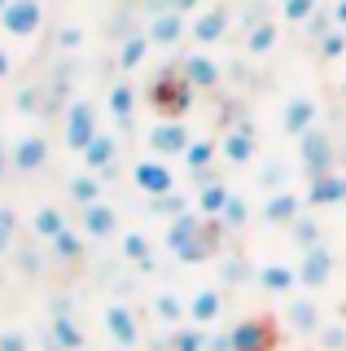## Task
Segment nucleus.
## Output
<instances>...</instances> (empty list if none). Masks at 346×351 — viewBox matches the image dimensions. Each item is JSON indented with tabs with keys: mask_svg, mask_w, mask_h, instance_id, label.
Wrapping results in <instances>:
<instances>
[{
	"mask_svg": "<svg viewBox=\"0 0 346 351\" xmlns=\"http://www.w3.org/2000/svg\"><path fill=\"white\" fill-rule=\"evenodd\" d=\"M171 250H176L180 259H189V263H198V259H207L211 250H215V233L207 224H198V215H185L180 224H171Z\"/></svg>",
	"mask_w": 346,
	"mask_h": 351,
	"instance_id": "nucleus-1",
	"label": "nucleus"
},
{
	"mask_svg": "<svg viewBox=\"0 0 346 351\" xmlns=\"http://www.w3.org/2000/svg\"><path fill=\"white\" fill-rule=\"evenodd\" d=\"M280 329L272 316H245L241 325H232V351H276Z\"/></svg>",
	"mask_w": 346,
	"mask_h": 351,
	"instance_id": "nucleus-2",
	"label": "nucleus"
},
{
	"mask_svg": "<svg viewBox=\"0 0 346 351\" xmlns=\"http://www.w3.org/2000/svg\"><path fill=\"white\" fill-rule=\"evenodd\" d=\"M105 334H110L118 347H127V351H132V347L140 343V325H136V312H132L127 303H110V307H105Z\"/></svg>",
	"mask_w": 346,
	"mask_h": 351,
	"instance_id": "nucleus-3",
	"label": "nucleus"
},
{
	"mask_svg": "<svg viewBox=\"0 0 346 351\" xmlns=\"http://www.w3.org/2000/svg\"><path fill=\"white\" fill-rule=\"evenodd\" d=\"M258 290H267V294H285V299H294V294L302 290L298 268H285V263H267V268H258Z\"/></svg>",
	"mask_w": 346,
	"mask_h": 351,
	"instance_id": "nucleus-4",
	"label": "nucleus"
},
{
	"mask_svg": "<svg viewBox=\"0 0 346 351\" xmlns=\"http://www.w3.org/2000/svg\"><path fill=\"white\" fill-rule=\"evenodd\" d=\"M333 277V259H329V250H320V246H311L307 255H302V268H298V281H302V290H320L324 281Z\"/></svg>",
	"mask_w": 346,
	"mask_h": 351,
	"instance_id": "nucleus-5",
	"label": "nucleus"
},
{
	"mask_svg": "<svg viewBox=\"0 0 346 351\" xmlns=\"http://www.w3.org/2000/svg\"><path fill=\"white\" fill-rule=\"evenodd\" d=\"M219 312H224V294L215 290V285H202V290L193 294V303H189V321L207 329V325L219 321Z\"/></svg>",
	"mask_w": 346,
	"mask_h": 351,
	"instance_id": "nucleus-6",
	"label": "nucleus"
},
{
	"mask_svg": "<svg viewBox=\"0 0 346 351\" xmlns=\"http://www.w3.org/2000/svg\"><path fill=\"white\" fill-rule=\"evenodd\" d=\"M289 321H294V329L311 334V329H320V307L311 299H298V294H294V303H289Z\"/></svg>",
	"mask_w": 346,
	"mask_h": 351,
	"instance_id": "nucleus-7",
	"label": "nucleus"
},
{
	"mask_svg": "<svg viewBox=\"0 0 346 351\" xmlns=\"http://www.w3.org/2000/svg\"><path fill=\"white\" fill-rule=\"evenodd\" d=\"M207 329L202 325H180L176 334H171V351H207Z\"/></svg>",
	"mask_w": 346,
	"mask_h": 351,
	"instance_id": "nucleus-8",
	"label": "nucleus"
},
{
	"mask_svg": "<svg viewBox=\"0 0 346 351\" xmlns=\"http://www.w3.org/2000/svg\"><path fill=\"white\" fill-rule=\"evenodd\" d=\"M154 312L162 316V325H171V329H176V325H180V316H185V312H189V307H185V303H180V294H171V290H162V294H158V299H154Z\"/></svg>",
	"mask_w": 346,
	"mask_h": 351,
	"instance_id": "nucleus-9",
	"label": "nucleus"
},
{
	"mask_svg": "<svg viewBox=\"0 0 346 351\" xmlns=\"http://www.w3.org/2000/svg\"><path fill=\"white\" fill-rule=\"evenodd\" d=\"M123 255L136 263V268H154V246H149L140 233H127L123 237Z\"/></svg>",
	"mask_w": 346,
	"mask_h": 351,
	"instance_id": "nucleus-10",
	"label": "nucleus"
},
{
	"mask_svg": "<svg viewBox=\"0 0 346 351\" xmlns=\"http://www.w3.org/2000/svg\"><path fill=\"white\" fill-rule=\"evenodd\" d=\"M49 334L57 338L66 351H79V347H83V334H79V325H75L70 316H53V329H49Z\"/></svg>",
	"mask_w": 346,
	"mask_h": 351,
	"instance_id": "nucleus-11",
	"label": "nucleus"
},
{
	"mask_svg": "<svg viewBox=\"0 0 346 351\" xmlns=\"http://www.w3.org/2000/svg\"><path fill=\"white\" fill-rule=\"evenodd\" d=\"M62 233H66V219H62V211H53V206H44V211L36 215V237H44V241H57Z\"/></svg>",
	"mask_w": 346,
	"mask_h": 351,
	"instance_id": "nucleus-12",
	"label": "nucleus"
},
{
	"mask_svg": "<svg viewBox=\"0 0 346 351\" xmlns=\"http://www.w3.org/2000/svg\"><path fill=\"white\" fill-rule=\"evenodd\" d=\"M0 351H31V334L23 325H5L0 329Z\"/></svg>",
	"mask_w": 346,
	"mask_h": 351,
	"instance_id": "nucleus-13",
	"label": "nucleus"
},
{
	"mask_svg": "<svg viewBox=\"0 0 346 351\" xmlns=\"http://www.w3.org/2000/svg\"><path fill=\"white\" fill-rule=\"evenodd\" d=\"M136 180H140V189H149V193L171 189V176L162 171V167H140V171H136Z\"/></svg>",
	"mask_w": 346,
	"mask_h": 351,
	"instance_id": "nucleus-14",
	"label": "nucleus"
},
{
	"mask_svg": "<svg viewBox=\"0 0 346 351\" xmlns=\"http://www.w3.org/2000/svg\"><path fill=\"white\" fill-rule=\"evenodd\" d=\"M88 233H92V237H110V233H114V211L92 206V211H88Z\"/></svg>",
	"mask_w": 346,
	"mask_h": 351,
	"instance_id": "nucleus-15",
	"label": "nucleus"
},
{
	"mask_svg": "<svg viewBox=\"0 0 346 351\" xmlns=\"http://www.w3.org/2000/svg\"><path fill=\"white\" fill-rule=\"evenodd\" d=\"M224 206H228V189H207L202 193V211L207 215H219Z\"/></svg>",
	"mask_w": 346,
	"mask_h": 351,
	"instance_id": "nucleus-16",
	"label": "nucleus"
},
{
	"mask_svg": "<svg viewBox=\"0 0 346 351\" xmlns=\"http://www.w3.org/2000/svg\"><path fill=\"white\" fill-rule=\"evenodd\" d=\"M9 237H14V211H0V255H5Z\"/></svg>",
	"mask_w": 346,
	"mask_h": 351,
	"instance_id": "nucleus-17",
	"label": "nucleus"
},
{
	"mask_svg": "<svg viewBox=\"0 0 346 351\" xmlns=\"http://www.w3.org/2000/svg\"><path fill=\"white\" fill-rule=\"evenodd\" d=\"M272 224H289V215H294V202H272Z\"/></svg>",
	"mask_w": 346,
	"mask_h": 351,
	"instance_id": "nucleus-18",
	"label": "nucleus"
},
{
	"mask_svg": "<svg viewBox=\"0 0 346 351\" xmlns=\"http://www.w3.org/2000/svg\"><path fill=\"white\" fill-rule=\"evenodd\" d=\"M75 184H79V189H70V193L79 197V202H92V197H96V184L92 180H75Z\"/></svg>",
	"mask_w": 346,
	"mask_h": 351,
	"instance_id": "nucleus-19",
	"label": "nucleus"
},
{
	"mask_svg": "<svg viewBox=\"0 0 346 351\" xmlns=\"http://www.w3.org/2000/svg\"><path fill=\"white\" fill-rule=\"evenodd\" d=\"M114 351H127V347H114Z\"/></svg>",
	"mask_w": 346,
	"mask_h": 351,
	"instance_id": "nucleus-20",
	"label": "nucleus"
}]
</instances>
